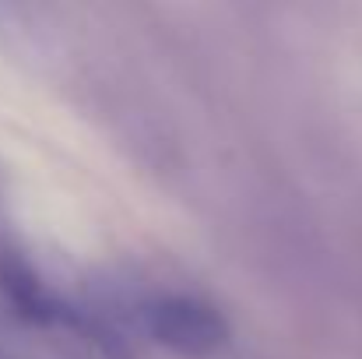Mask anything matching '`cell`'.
<instances>
[{"label":"cell","instance_id":"6da1fadb","mask_svg":"<svg viewBox=\"0 0 362 359\" xmlns=\"http://www.w3.org/2000/svg\"><path fill=\"white\" fill-rule=\"evenodd\" d=\"M0 292L25 321L57 328V331H71L81 342H88L92 349H99L103 356L123 359L120 335L95 310H85L71 296L53 289L18 250H0Z\"/></svg>","mask_w":362,"mask_h":359},{"label":"cell","instance_id":"7a4b0ae2","mask_svg":"<svg viewBox=\"0 0 362 359\" xmlns=\"http://www.w3.org/2000/svg\"><path fill=\"white\" fill-rule=\"evenodd\" d=\"M134 321L155 346L183 359H211L229 346V321L194 292H148L134 303Z\"/></svg>","mask_w":362,"mask_h":359}]
</instances>
